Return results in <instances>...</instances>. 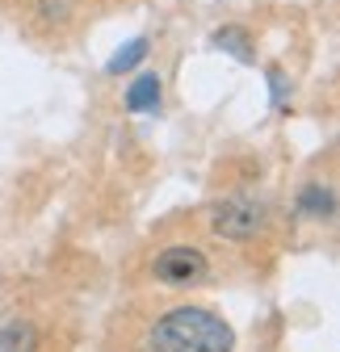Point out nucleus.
Wrapping results in <instances>:
<instances>
[{
    "mask_svg": "<svg viewBox=\"0 0 340 352\" xmlns=\"http://www.w3.org/2000/svg\"><path fill=\"white\" fill-rule=\"evenodd\" d=\"M147 348L151 352H231L235 331L231 323L202 311V306H177V311L156 319Z\"/></svg>",
    "mask_w": 340,
    "mask_h": 352,
    "instance_id": "f257e3e1",
    "label": "nucleus"
},
{
    "mask_svg": "<svg viewBox=\"0 0 340 352\" xmlns=\"http://www.w3.org/2000/svg\"><path fill=\"white\" fill-rule=\"evenodd\" d=\"M0 352H38V327L30 319H13L0 327Z\"/></svg>",
    "mask_w": 340,
    "mask_h": 352,
    "instance_id": "39448f33",
    "label": "nucleus"
},
{
    "mask_svg": "<svg viewBox=\"0 0 340 352\" xmlns=\"http://www.w3.org/2000/svg\"><path fill=\"white\" fill-rule=\"evenodd\" d=\"M143 55H147V38H131L126 47H118V51H114V59L105 63V72H109V76H122V72L139 67V63H143Z\"/></svg>",
    "mask_w": 340,
    "mask_h": 352,
    "instance_id": "6e6552de",
    "label": "nucleus"
},
{
    "mask_svg": "<svg viewBox=\"0 0 340 352\" xmlns=\"http://www.w3.org/2000/svg\"><path fill=\"white\" fill-rule=\"evenodd\" d=\"M299 210L311 218H332L336 214V193L328 185H303L299 189Z\"/></svg>",
    "mask_w": 340,
    "mask_h": 352,
    "instance_id": "0eeeda50",
    "label": "nucleus"
},
{
    "mask_svg": "<svg viewBox=\"0 0 340 352\" xmlns=\"http://www.w3.org/2000/svg\"><path fill=\"white\" fill-rule=\"evenodd\" d=\"M156 277L160 281H168V285H189V281H198L202 273H206V256L198 252V248H164L160 256H156Z\"/></svg>",
    "mask_w": 340,
    "mask_h": 352,
    "instance_id": "7ed1b4c3",
    "label": "nucleus"
},
{
    "mask_svg": "<svg viewBox=\"0 0 340 352\" xmlns=\"http://www.w3.org/2000/svg\"><path fill=\"white\" fill-rule=\"evenodd\" d=\"M215 235L219 239H235V243H244V239H257L261 235V227H265V210L252 201V197H227L223 206H215Z\"/></svg>",
    "mask_w": 340,
    "mask_h": 352,
    "instance_id": "f03ea898",
    "label": "nucleus"
},
{
    "mask_svg": "<svg viewBox=\"0 0 340 352\" xmlns=\"http://www.w3.org/2000/svg\"><path fill=\"white\" fill-rule=\"evenodd\" d=\"M38 13H42V17H51V21H55V17L63 21V17H67V0H42Z\"/></svg>",
    "mask_w": 340,
    "mask_h": 352,
    "instance_id": "9d476101",
    "label": "nucleus"
},
{
    "mask_svg": "<svg viewBox=\"0 0 340 352\" xmlns=\"http://www.w3.org/2000/svg\"><path fill=\"white\" fill-rule=\"evenodd\" d=\"M210 42H215V47H219L223 55H235L240 63H252V59H257V51H252V38H248V30H240V25H227V30H219V34L210 38Z\"/></svg>",
    "mask_w": 340,
    "mask_h": 352,
    "instance_id": "423d86ee",
    "label": "nucleus"
},
{
    "mask_svg": "<svg viewBox=\"0 0 340 352\" xmlns=\"http://www.w3.org/2000/svg\"><path fill=\"white\" fill-rule=\"evenodd\" d=\"M269 84H273V105L281 109V105H286V93H290V80H286V72H281V67H269Z\"/></svg>",
    "mask_w": 340,
    "mask_h": 352,
    "instance_id": "1a4fd4ad",
    "label": "nucleus"
},
{
    "mask_svg": "<svg viewBox=\"0 0 340 352\" xmlns=\"http://www.w3.org/2000/svg\"><path fill=\"white\" fill-rule=\"evenodd\" d=\"M160 76L156 72H143L131 88H126V109L131 113H156L160 109Z\"/></svg>",
    "mask_w": 340,
    "mask_h": 352,
    "instance_id": "20e7f679",
    "label": "nucleus"
}]
</instances>
